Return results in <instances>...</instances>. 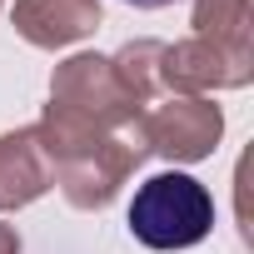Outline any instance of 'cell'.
I'll use <instances>...</instances> for the list:
<instances>
[{"instance_id": "obj_1", "label": "cell", "mask_w": 254, "mask_h": 254, "mask_svg": "<svg viewBox=\"0 0 254 254\" xmlns=\"http://www.w3.org/2000/svg\"><path fill=\"white\" fill-rule=\"evenodd\" d=\"M125 219L145 249H190L214 229V199L194 175L170 170L135 190Z\"/></svg>"}, {"instance_id": "obj_2", "label": "cell", "mask_w": 254, "mask_h": 254, "mask_svg": "<svg viewBox=\"0 0 254 254\" xmlns=\"http://www.w3.org/2000/svg\"><path fill=\"white\" fill-rule=\"evenodd\" d=\"M130 5H140V10H160V5H175V0H130Z\"/></svg>"}]
</instances>
